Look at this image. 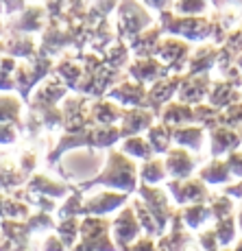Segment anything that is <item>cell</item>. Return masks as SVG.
Instances as JSON below:
<instances>
[{"label":"cell","instance_id":"cell-1","mask_svg":"<svg viewBox=\"0 0 242 251\" xmlns=\"http://www.w3.org/2000/svg\"><path fill=\"white\" fill-rule=\"evenodd\" d=\"M192 164L188 162V157L183 153H172L170 155V171L172 173H186Z\"/></svg>","mask_w":242,"mask_h":251},{"label":"cell","instance_id":"cell-2","mask_svg":"<svg viewBox=\"0 0 242 251\" xmlns=\"http://www.w3.org/2000/svg\"><path fill=\"white\" fill-rule=\"evenodd\" d=\"M177 140L181 144H192V147H198V138H201V133L194 131V129H188V131H179L175 133Z\"/></svg>","mask_w":242,"mask_h":251},{"label":"cell","instance_id":"cell-3","mask_svg":"<svg viewBox=\"0 0 242 251\" xmlns=\"http://www.w3.org/2000/svg\"><path fill=\"white\" fill-rule=\"evenodd\" d=\"M144 175H146L148 181H155V179H162V166H159V162H153L151 166L144 171Z\"/></svg>","mask_w":242,"mask_h":251}]
</instances>
